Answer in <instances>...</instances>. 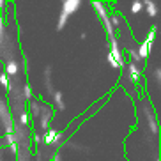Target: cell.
<instances>
[{"label":"cell","instance_id":"cell-9","mask_svg":"<svg viewBox=\"0 0 161 161\" xmlns=\"http://www.w3.org/2000/svg\"><path fill=\"white\" fill-rule=\"evenodd\" d=\"M147 122H149V129H151V133H154V135H158V133H159V126H158V120L154 117H152V115H149V120H147Z\"/></svg>","mask_w":161,"mask_h":161},{"label":"cell","instance_id":"cell-4","mask_svg":"<svg viewBox=\"0 0 161 161\" xmlns=\"http://www.w3.org/2000/svg\"><path fill=\"white\" fill-rule=\"evenodd\" d=\"M151 48H152V43H149V41L145 39V41L140 44V50L136 52L138 58H147V57H149V53H151Z\"/></svg>","mask_w":161,"mask_h":161},{"label":"cell","instance_id":"cell-13","mask_svg":"<svg viewBox=\"0 0 161 161\" xmlns=\"http://www.w3.org/2000/svg\"><path fill=\"white\" fill-rule=\"evenodd\" d=\"M19 122L23 124V126H27V124H29V115H27V112H23V114L19 115Z\"/></svg>","mask_w":161,"mask_h":161},{"label":"cell","instance_id":"cell-11","mask_svg":"<svg viewBox=\"0 0 161 161\" xmlns=\"http://www.w3.org/2000/svg\"><path fill=\"white\" fill-rule=\"evenodd\" d=\"M0 85H2V87H5V89H11L9 76L5 75V73H2V75H0Z\"/></svg>","mask_w":161,"mask_h":161},{"label":"cell","instance_id":"cell-2","mask_svg":"<svg viewBox=\"0 0 161 161\" xmlns=\"http://www.w3.org/2000/svg\"><path fill=\"white\" fill-rule=\"evenodd\" d=\"M80 4H81L80 0H67V2H64V4H62V5H64V7H62V14L69 18L73 13H76V11H78Z\"/></svg>","mask_w":161,"mask_h":161},{"label":"cell","instance_id":"cell-3","mask_svg":"<svg viewBox=\"0 0 161 161\" xmlns=\"http://www.w3.org/2000/svg\"><path fill=\"white\" fill-rule=\"evenodd\" d=\"M143 11L147 13V16H149V18H156L158 13H159L158 4H154V2H151V0H145V2H143Z\"/></svg>","mask_w":161,"mask_h":161},{"label":"cell","instance_id":"cell-8","mask_svg":"<svg viewBox=\"0 0 161 161\" xmlns=\"http://www.w3.org/2000/svg\"><path fill=\"white\" fill-rule=\"evenodd\" d=\"M5 75L7 76H14V75H18V64H16L14 60H11V62H7L5 64Z\"/></svg>","mask_w":161,"mask_h":161},{"label":"cell","instance_id":"cell-5","mask_svg":"<svg viewBox=\"0 0 161 161\" xmlns=\"http://www.w3.org/2000/svg\"><path fill=\"white\" fill-rule=\"evenodd\" d=\"M128 76L131 81H138V78H140V69L136 67V64H133V62L128 64Z\"/></svg>","mask_w":161,"mask_h":161},{"label":"cell","instance_id":"cell-10","mask_svg":"<svg viewBox=\"0 0 161 161\" xmlns=\"http://www.w3.org/2000/svg\"><path fill=\"white\" fill-rule=\"evenodd\" d=\"M142 11H143V2H140V0L131 2V13L133 14H138V13H142Z\"/></svg>","mask_w":161,"mask_h":161},{"label":"cell","instance_id":"cell-6","mask_svg":"<svg viewBox=\"0 0 161 161\" xmlns=\"http://www.w3.org/2000/svg\"><path fill=\"white\" fill-rule=\"evenodd\" d=\"M92 5H94L96 13L99 14V18H101V19L108 18V9L104 7V4H103V2H92Z\"/></svg>","mask_w":161,"mask_h":161},{"label":"cell","instance_id":"cell-7","mask_svg":"<svg viewBox=\"0 0 161 161\" xmlns=\"http://www.w3.org/2000/svg\"><path fill=\"white\" fill-rule=\"evenodd\" d=\"M53 103H55L57 110L66 108V103H64V96H62V92H53Z\"/></svg>","mask_w":161,"mask_h":161},{"label":"cell","instance_id":"cell-12","mask_svg":"<svg viewBox=\"0 0 161 161\" xmlns=\"http://www.w3.org/2000/svg\"><path fill=\"white\" fill-rule=\"evenodd\" d=\"M32 96H34L32 94V87L27 83V85L23 87V97H25V99H32Z\"/></svg>","mask_w":161,"mask_h":161},{"label":"cell","instance_id":"cell-1","mask_svg":"<svg viewBox=\"0 0 161 161\" xmlns=\"http://www.w3.org/2000/svg\"><path fill=\"white\" fill-rule=\"evenodd\" d=\"M62 138H64V133H62V131H57V129H48V131L43 135V142L46 143V145L58 147L62 143Z\"/></svg>","mask_w":161,"mask_h":161},{"label":"cell","instance_id":"cell-14","mask_svg":"<svg viewBox=\"0 0 161 161\" xmlns=\"http://www.w3.org/2000/svg\"><path fill=\"white\" fill-rule=\"evenodd\" d=\"M50 161H60V156H58V154H55V156H53Z\"/></svg>","mask_w":161,"mask_h":161}]
</instances>
